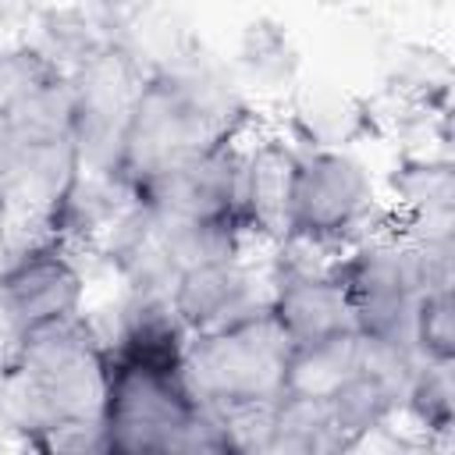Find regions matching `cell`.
I'll return each mask as SVG.
<instances>
[{
  "instance_id": "6da1fadb",
  "label": "cell",
  "mask_w": 455,
  "mask_h": 455,
  "mask_svg": "<svg viewBox=\"0 0 455 455\" xmlns=\"http://www.w3.org/2000/svg\"><path fill=\"white\" fill-rule=\"evenodd\" d=\"M252 132L256 103L242 92L228 60L192 43L146 71L128 117L117 174L135 188L181 156L238 142Z\"/></svg>"
},
{
  "instance_id": "7a4b0ae2",
  "label": "cell",
  "mask_w": 455,
  "mask_h": 455,
  "mask_svg": "<svg viewBox=\"0 0 455 455\" xmlns=\"http://www.w3.org/2000/svg\"><path fill=\"white\" fill-rule=\"evenodd\" d=\"M110 359L85 309L18 334L14 373L0 391V430L28 444L57 419H100Z\"/></svg>"
},
{
  "instance_id": "3957f363",
  "label": "cell",
  "mask_w": 455,
  "mask_h": 455,
  "mask_svg": "<svg viewBox=\"0 0 455 455\" xmlns=\"http://www.w3.org/2000/svg\"><path fill=\"white\" fill-rule=\"evenodd\" d=\"M387 220L380 181L355 149H299L288 235L341 252Z\"/></svg>"
},
{
  "instance_id": "277c9868",
  "label": "cell",
  "mask_w": 455,
  "mask_h": 455,
  "mask_svg": "<svg viewBox=\"0 0 455 455\" xmlns=\"http://www.w3.org/2000/svg\"><path fill=\"white\" fill-rule=\"evenodd\" d=\"M291 341L270 313L235 320L217 331L188 334L181 380L213 409L263 405L284 391V363Z\"/></svg>"
},
{
  "instance_id": "5b68a950",
  "label": "cell",
  "mask_w": 455,
  "mask_h": 455,
  "mask_svg": "<svg viewBox=\"0 0 455 455\" xmlns=\"http://www.w3.org/2000/svg\"><path fill=\"white\" fill-rule=\"evenodd\" d=\"M203 402L178 370L110 363L103 395L107 455H188Z\"/></svg>"
},
{
  "instance_id": "8992f818",
  "label": "cell",
  "mask_w": 455,
  "mask_h": 455,
  "mask_svg": "<svg viewBox=\"0 0 455 455\" xmlns=\"http://www.w3.org/2000/svg\"><path fill=\"white\" fill-rule=\"evenodd\" d=\"M334 274L348 291L359 334L412 345V313L423 295V277L412 245L391 228V220L341 249Z\"/></svg>"
},
{
  "instance_id": "52a82bcc",
  "label": "cell",
  "mask_w": 455,
  "mask_h": 455,
  "mask_svg": "<svg viewBox=\"0 0 455 455\" xmlns=\"http://www.w3.org/2000/svg\"><path fill=\"white\" fill-rule=\"evenodd\" d=\"M146 68L121 46L100 50L71 82V142L82 171H117L128 117Z\"/></svg>"
},
{
  "instance_id": "ba28073f",
  "label": "cell",
  "mask_w": 455,
  "mask_h": 455,
  "mask_svg": "<svg viewBox=\"0 0 455 455\" xmlns=\"http://www.w3.org/2000/svg\"><path fill=\"white\" fill-rule=\"evenodd\" d=\"M85 299L89 274L82 256L39 231H18V252L0 274V323L18 338L82 313Z\"/></svg>"
},
{
  "instance_id": "9c48e42d",
  "label": "cell",
  "mask_w": 455,
  "mask_h": 455,
  "mask_svg": "<svg viewBox=\"0 0 455 455\" xmlns=\"http://www.w3.org/2000/svg\"><path fill=\"white\" fill-rule=\"evenodd\" d=\"M75 174L71 132L0 128V206L18 231H36Z\"/></svg>"
},
{
  "instance_id": "30bf717a",
  "label": "cell",
  "mask_w": 455,
  "mask_h": 455,
  "mask_svg": "<svg viewBox=\"0 0 455 455\" xmlns=\"http://www.w3.org/2000/svg\"><path fill=\"white\" fill-rule=\"evenodd\" d=\"M242 146L245 139L181 156L171 167L146 178L142 185H135L132 196L135 203L164 217H181V220L228 217L242 224Z\"/></svg>"
},
{
  "instance_id": "8fae6325",
  "label": "cell",
  "mask_w": 455,
  "mask_h": 455,
  "mask_svg": "<svg viewBox=\"0 0 455 455\" xmlns=\"http://www.w3.org/2000/svg\"><path fill=\"white\" fill-rule=\"evenodd\" d=\"M96 338L110 363H135L156 370H178L188 345V327L181 323L171 295L117 291L96 309H85Z\"/></svg>"
},
{
  "instance_id": "7c38bea8",
  "label": "cell",
  "mask_w": 455,
  "mask_h": 455,
  "mask_svg": "<svg viewBox=\"0 0 455 455\" xmlns=\"http://www.w3.org/2000/svg\"><path fill=\"white\" fill-rule=\"evenodd\" d=\"M171 302L188 327V334L217 331L235 320L267 313L270 306V274L267 259H252L249 252L203 263L185 270L174 281Z\"/></svg>"
},
{
  "instance_id": "4fadbf2b",
  "label": "cell",
  "mask_w": 455,
  "mask_h": 455,
  "mask_svg": "<svg viewBox=\"0 0 455 455\" xmlns=\"http://www.w3.org/2000/svg\"><path fill=\"white\" fill-rule=\"evenodd\" d=\"M391 228L412 238H455V164L444 149H402L380 181Z\"/></svg>"
},
{
  "instance_id": "5bb4252c",
  "label": "cell",
  "mask_w": 455,
  "mask_h": 455,
  "mask_svg": "<svg viewBox=\"0 0 455 455\" xmlns=\"http://www.w3.org/2000/svg\"><path fill=\"white\" fill-rule=\"evenodd\" d=\"M92 259L103 263L117 291H146V295H171L174 281L181 277L178 259L171 252V235L164 213L132 203L96 242Z\"/></svg>"
},
{
  "instance_id": "9a60e30c",
  "label": "cell",
  "mask_w": 455,
  "mask_h": 455,
  "mask_svg": "<svg viewBox=\"0 0 455 455\" xmlns=\"http://www.w3.org/2000/svg\"><path fill=\"white\" fill-rule=\"evenodd\" d=\"M281 132L299 149H355L380 135L377 103L348 85L302 82L284 96Z\"/></svg>"
},
{
  "instance_id": "2e32d148",
  "label": "cell",
  "mask_w": 455,
  "mask_h": 455,
  "mask_svg": "<svg viewBox=\"0 0 455 455\" xmlns=\"http://www.w3.org/2000/svg\"><path fill=\"white\" fill-rule=\"evenodd\" d=\"M299 146L281 132H252L242 146V224L252 245H274L288 235Z\"/></svg>"
},
{
  "instance_id": "e0dca14e",
  "label": "cell",
  "mask_w": 455,
  "mask_h": 455,
  "mask_svg": "<svg viewBox=\"0 0 455 455\" xmlns=\"http://www.w3.org/2000/svg\"><path fill=\"white\" fill-rule=\"evenodd\" d=\"M135 203L128 181L117 171H82L71 178L64 196L53 203V210L36 228L39 235L68 245L78 256H92L96 242L107 235V228Z\"/></svg>"
},
{
  "instance_id": "ac0fdd59",
  "label": "cell",
  "mask_w": 455,
  "mask_h": 455,
  "mask_svg": "<svg viewBox=\"0 0 455 455\" xmlns=\"http://www.w3.org/2000/svg\"><path fill=\"white\" fill-rule=\"evenodd\" d=\"M224 60L252 103L284 100L299 85V71H302V53L291 32L277 18H267V14L252 18L238 32L235 50Z\"/></svg>"
},
{
  "instance_id": "d6986e66",
  "label": "cell",
  "mask_w": 455,
  "mask_h": 455,
  "mask_svg": "<svg viewBox=\"0 0 455 455\" xmlns=\"http://www.w3.org/2000/svg\"><path fill=\"white\" fill-rule=\"evenodd\" d=\"M21 43L60 75L78 71L100 50L114 46L100 0H71L57 7H39Z\"/></svg>"
},
{
  "instance_id": "ffe728a7",
  "label": "cell",
  "mask_w": 455,
  "mask_h": 455,
  "mask_svg": "<svg viewBox=\"0 0 455 455\" xmlns=\"http://www.w3.org/2000/svg\"><path fill=\"white\" fill-rule=\"evenodd\" d=\"M398 423H405L430 451H448L455 444V363L419 359Z\"/></svg>"
},
{
  "instance_id": "44dd1931",
  "label": "cell",
  "mask_w": 455,
  "mask_h": 455,
  "mask_svg": "<svg viewBox=\"0 0 455 455\" xmlns=\"http://www.w3.org/2000/svg\"><path fill=\"white\" fill-rule=\"evenodd\" d=\"M359 331H338L291 345L284 363V391L306 398H331L359 370Z\"/></svg>"
},
{
  "instance_id": "7402d4cb",
  "label": "cell",
  "mask_w": 455,
  "mask_h": 455,
  "mask_svg": "<svg viewBox=\"0 0 455 455\" xmlns=\"http://www.w3.org/2000/svg\"><path fill=\"white\" fill-rule=\"evenodd\" d=\"M345 441L331 419L327 398L281 391L270 405L267 455H338Z\"/></svg>"
},
{
  "instance_id": "603a6c76",
  "label": "cell",
  "mask_w": 455,
  "mask_h": 455,
  "mask_svg": "<svg viewBox=\"0 0 455 455\" xmlns=\"http://www.w3.org/2000/svg\"><path fill=\"white\" fill-rule=\"evenodd\" d=\"M412 348L419 359L455 363V288L419 295L412 313Z\"/></svg>"
},
{
  "instance_id": "cb8c5ba5",
  "label": "cell",
  "mask_w": 455,
  "mask_h": 455,
  "mask_svg": "<svg viewBox=\"0 0 455 455\" xmlns=\"http://www.w3.org/2000/svg\"><path fill=\"white\" fill-rule=\"evenodd\" d=\"M43 0H0V36L7 32H25L32 18L39 14Z\"/></svg>"
},
{
  "instance_id": "d4e9b609",
  "label": "cell",
  "mask_w": 455,
  "mask_h": 455,
  "mask_svg": "<svg viewBox=\"0 0 455 455\" xmlns=\"http://www.w3.org/2000/svg\"><path fill=\"white\" fill-rule=\"evenodd\" d=\"M14 252H18V228L7 217V210L0 206V274L7 270V263L14 259Z\"/></svg>"
},
{
  "instance_id": "484cf974",
  "label": "cell",
  "mask_w": 455,
  "mask_h": 455,
  "mask_svg": "<svg viewBox=\"0 0 455 455\" xmlns=\"http://www.w3.org/2000/svg\"><path fill=\"white\" fill-rule=\"evenodd\" d=\"M14 345H18V338L0 323V391L7 387V380L14 373Z\"/></svg>"
},
{
  "instance_id": "4316f807",
  "label": "cell",
  "mask_w": 455,
  "mask_h": 455,
  "mask_svg": "<svg viewBox=\"0 0 455 455\" xmlns=\"http://www.w3.org/2000/svg\"><path fill=\"white\" fill-rule=\"evenodd\" d=\"M0 444H4V441H0Z\"/></svg>"
}]
</instances>
